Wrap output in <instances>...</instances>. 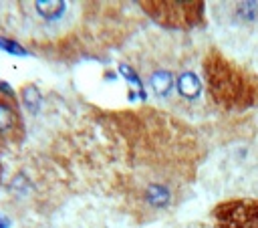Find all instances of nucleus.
Here are the masks:
<instances>
[{
	"instance_id": "nucleus-1",
	"label": "nucleus",
	"mask_w": 258,
	"mask_h": 228,
	"mask_svg": "<svg viewBox=\"0 0 258 228\" xmlns=\"http://www.w3.org/2000/svg\"><path fill=\"white\" fill-rule=\"evenodd\" d=\"M101 125L119 145L115 188L137 220H160L188 198L208 152L186 119L143 109L111 113Z\"/></svg>"
},
{
	"instance_id": "nucleus-2",
	"label": "nucleus",
	"mask_w": 258,
	"mask_h": 228,
	"mask_svg": "<svg viewBox=\"0 0 258 228\" xmlns=\"http://www.w3.org/2000/svg\"><path fill=\"white\" fill-rule=\"evenodd\" d=\"M125 59L162 111L180 119L210 115L212 107L202 75L204 53L190 37L147 32L127 48Z\"/></svg>"
},
{
	"instance_id": "nucleus-3",
	"label": "nucleus",
	"mask_w": 258,
	"mask_h": 228,
	"mask_svg": "<svg viewBox=\"0 0 258 228\" xmlns=\"http://www.w3.org/2000/svg\"><path fill=\"white\" fill-rule=\"evenodd\" d=\"M202 182L224 200H258V121L230 123L206 156Z\"/></svg>"
},
{
	"instance_id": "nucleus-4",
	"label": "nucleus",
	"mask_w": 258,
	"mask_h": 228,
	"mask_svg": "<svg viewBox=\"0 0 258 228\" xmlns=\"http://www.w3.org/2000/svg\"><path fill=\"white\" fill-rule=\"evenodd\" d=\"M16 30L23 39L41 51L59 53L61 57L73 53L75 35L83 30L89 6L85 2H16ZM47 53V55H48Z\"/></svg>"
},
{
	"instance_id": "nucleus-5",
	"label": "nucleus",
	"mask_w": 258,
	"mask_h": 228,
	"mask_svg": "<svg viewBox=\"0 0 258 228\" xmlns=\"http://www.w3.org/2000/svg\"><path fill=\"white\" fill-rule=\"evenodd\" d=\"M202 75L212 111L242 117V113L258 107V73L226 55L220 46L206 48Z\"/></svg>"
},
{
	"instance_id": "nucleus-6",
	"label": "nucleus",
	"mask_w": 258,
	"mask_h": 228,
	"mask_svg": "<svg viewBox=\"0 0 258 228\" xmlns=\"http://www.w3.org/2000/svg\"><path fill=\"white\" fill-rule=\"evenodd\" d=\"M210 16L218 46L258 73V2H214Z\"/></svg>"
},
{
	"instance_id": "nucleus-7",
	"label": "nucleus",
	"mask_w": 258,
	"mask_h": 228,
	"mask_svg": "<svg viewBox=\"0 0 258 228\" xmlns=\"http://www.w3.org/2000/svg\"><path fill=\"white\" fill-rule=\"evenodd\" d=\"M147 16L169 30H186L204 23V2H141Z\"/></svg>"
},
{
	"instance_id": "nucleus-8",
	"label": "nucleus",
	"mask_w": 258,
	"mask_h": 228,
	"mask_svg": "<svg viewBox=\"0 0 258 228\" xmlns=\"http://www.w3.org/2000/svg\"><path fill=\"white\" fill-rule=\"evenodd\" d=\"M24 137V121L16 99L0 87V152L16 148Z\"/></svg>"
},
{
	"instance_id": "nucleus-9",
	"label": "nucleus",
	"mask_w": 258,
	"mask_h": 228,
	"mask_svg": "<svg viewBox=\"0 0 258 228\" xmlns=\"http://www.w3.org/2000/svg\"><path fill=\"white\" fill-rule=\"evenodd\" d=\"M214 218L218 228H258V200H224Z\"/></svg>"
},
{
	"instance_id": "nucleus-10",
	"label": "nucleus",
	"mask_w": 258,
	"mask_h": 228,
	"mask_svg": "<svg viewBox=\"0 0 258 228\" xmlns=\"http://www.w3.org/2000/svg\"><path fill=\"white\" fill-rule=\"evenodd\" d=\"M0 180H2V168H0Z\"/></svg>"
},
{
	"instance_id": "nucleus-11",
	"label": "nucleus",
	"mask_w": 258,
	"mask_h": 228,
	"mask_svg": "<svg viewBox=\"0 0 258 228\" xmlns=\"http://www.w3.org/2000/svg\"><path fill=\"white\" fill-rule=\"evenodd\" d=\"M256 121H258V119H256Z\"/></svg>"
}]
</instances>
